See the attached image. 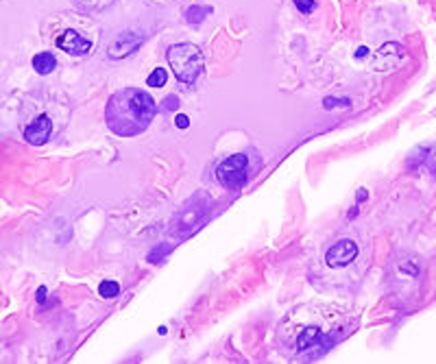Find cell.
Listing matches in <instances>:
<instances>
[{
	"instance_id": "6da1fadb",
	"label": "cell",
	"mask_w": 436,
	"mask_h": 364,
	"mask_svg": "<svg viewBox=\"0 0 436 364\" xmlns=\"http://www.w3.org/2000/svg\"><path fill=\"white\" fill-rule=\"evenodd\" d=\"M155 116V101L144 89L125 87L116 92L105 109L107 127L123 138L142 133Z\"/></svg>"
},
{
	"instance_id": "4fadbf2b",
	"label": "cell",
	"mask_w": 436,
	"mask_h": 364,
	"mask_svg": "<svg viewBox=\"0 0 436 364\" xmlns=\"http://www.w3.org/2000/svg\"><path fill=\"white\" fill-rule=\"evenodd\" d=\"M205 11H210V9H203V7L194 5L186 11V20L190 22V25H199V22H203V18H205Z\"/></svg>"
},
{
	"instance_id": "277c9868",
	"label": "cell",
	"mask_w": 436,
	"mask_h": 364,
	"mask_svg": "<svg viewBox=\"0 0 436 364\" xmlns=\"http://www.w3.org/2000/svg\"><path fill=\"white\" fill-rule=\"evenodd\" d=\"M401 59H404V49L397 42H388L378 49V53L373 57V70H380V73L395 70V68L401 63Z\"/></svg>"
},
{
	"instance_id": "e0dca14e",
	"label": "cell",
	"mask_w": 436,
	"mask_h": 364,
	"mask_svg": "<svg viewBox=\"0 0 436 364\" xmlns=\"http://www.w3.org/2000/svg\"><path fill=\"white\" fill-rule=\"evenodd\" d=\"M164 107H166V109H177V107H179V101H177L175 96H170V101H166Z\"/></svg>"
},
{
	"instance_id": "d6986e66",
	"label": "cell",
	"mask_w": 436,
	"mask_h": 364,
	"mask_svg": "<svg viewBox=\"0 0 436 364\" xmlns=\"http://www.w3.org/2000/svg\"><path fill=\"white\" fill-rule=\"evenodd\" d=\"M366 53H369V49H360V51H358V53H356V57H358V59H360V57H364V55H366Z\"/></svg>"
},
{
	"instance_id": "2e32d148",
	"label": "cell",
	"mask_w": 436,
	"mask_h": 364,
	"mask_svg": "<svg viewBox=\"0 0 436 364\" xmlns=\"http://www.w3.org/2000/svg\"><path fill=\"white\" fill-rule=\"evenodd\" d=\"M336 105H349V103H347V101H336V99H328V101H325V107H328V109H332V107H336Z\"/></svg>"
},
{
	"instance_id": "9c48e42d",
	"label": "cell",
	"mask_w": 436,
	"mask_h": 364,
	"mask_svg": "<svg viewBox=\"0 0 436 364\" xmlns=\"http://www.w3.org/2000/svg\"><path fill=\"white\" fill-rule=\"evenodd\" d=\"M31 63H33V70H35L37 75H42V77L51 75L55 68H57V59H55L53 53H37Z\"/></svg>"
},
{
	"instance_id": "52a82bcc",
	"label": "cell",
	"mask_w": 436,
	"mask_h": 364,
	"mask_svg": "<svg viewBox=\"0 0 436 364\" xmlns=\"http://www.w3.org/2000/svg\"><path fill=\"white\" fill-rule=\"evenodd\" d=\"M142 35L140 33H133V31H125L120 33L116 39L111 42V46H109V57L111 59H125L129 57L137 46L142 44Z\"/></svg>"
},
{
	"instance_id": "7a4b0ae2",
	"label": "cell",
	"mask_w": 436,
	"mask_h": 364,
	"mask_svg": "<svg viewBox=\"0 0 436 364\" xmlns=\"http://www.w3.org/2000/svg\"><path fill=\"white\" fill-rule=\"evenodd\" d=\"M166 59L170 63V70L181 83H194L205 65L201 49L190 42H179L175 46H170Z\"/></svg>"
},
{
	"instance_id": "ba28073f",
	"label": "cell",
	"mask_w": 436,
	"mask_h": 364,
	"mask_svg": "<svg viewBox=\"0 0 436 364\" xmlns=\"http://www.w3.org/2000/svg\"><path fill=\"white\" fill-rule=\"evenodd\" d=\"M51 131H53L51 118H49V116H37V118L25 129V138H27L29 144H33V146H42V144L49 142Z\"/></svg>"
},
{
	"instance_id": "3957f363",
	"label": "cell",
	"mask_w": 436,
	"mask_h": 364,
	"mask_svg": "<svg viewBox=\"0 0 436 364\" xmlns=\"http://www.w3.org/2000/svg\"><path fill=\"white\" fill-rule=\"evenodd\" d=\"M247 168H249V157L244 153H236L218 164L216 177L225 188L240 190L247 184Z\"/></svg>"
},
{
	"instance_id": "8992f818",
	"label": "cell",
	"mask_w": 436,
	"mask_h": 364,
	"mask_svg": "<svg viewBox=\"0 0 436 364\" xmlns=\"http://www.w3.org/2000/svg\"><path fill=\"white\" fill-rule=\"evenodd\" d=\"M57 49H61V51L68 53V55L79 57V55L89 53L92 44H89V39H85V37H83L81 33H77L75 29H66V31L57 37Z\"/></svg>"
},
{
	"instance_id": "7c38bea8",
	"label": "cell",
	"mask_w": 436,
	"mask_h": 364,
	"mask_svg": "<svg viewBox=\"0 0 436 364\" xmlns=\"http://www.w3.org/2000/svg\"><path fill=\"white\" fill-rule=\"evenodd\" d=\"M118 292H120V286H118L116 282H111V280H107V282H103V284L99 286V294H101V297H105V299L116 297Z\"/></svg>"
},
{
	"instance_id": "ffe728a7",
	"label": "cell",
	"mask_w": 436,
	"mask_h": 364,
	"mask_svg": "<svg viewBox=\"0 0 436 364\" xmlns=\"http://www.w3.org/2000/svg\"><path fill=\"white\" fill-rule=\"evenodd\" d=\"M364 196H366V192H364V190H360V192H358V201H362Z\"/></svg>"
},
{
	"instance_id": "9a60e30c",
	"label": "cell",
	"mask_w": 436,
	"mask_h": 364,
	"mask_svg": "<svg viewBox=\"0 0 436 364\" xmlns=\"http://www.w3.org/2000/svg\"><path fill=\"white\" fill-rule=\"evenodd\" d=\"M175 125H177L179 129H188L190 120H188V116H183V113H177V118H175Z\"/></svg>"
},
{
	"instance_id": "5bb4252c",
	"label": "cell",
	"mask_w": 436,
	"mask_h": 364,
	"mask_svg": "<svg viewBox=\"0 0 436 364\" xmlns=\"http://www.w3.org/2000/svg\"><path fill=\"white\" fill-rule=\"evenodd\" d=\"M292 3H294V7L299 9L301 13H312V11L316 9L314 0H292Z\"/></svg>"
},
{
	"instance_id": "ac0fdd59",
	"label": "cell",
	"mask_w": 436,
	"mask_h": 364,
	"mask_svg": "<svg viewBox=\"0 0 436 364\" xmlns=\"http://www.w3.org/2000/svg\"><path fill=\"white\" fill-rule=\"evenodd\" d=\"M44 294H46V288H39V292H37V301H44Z\"/></svg>"
},
{
	"instance_id": "8fae6325",
	"label": "cell",
	"mask_w": 436,
	"mask_h": 364,
	"mask_svg": "<svg viewBox=\"0 0 436 364\" xmlns=\"http://www.w3.org/2000/svg\"><path fill=\"white\" fill-rule=\"evenodd\" d=\"M166 81H168V73L164 70V68H155V70H153V73L149 75V79H147V83H149L151 87H164Z\"/></svg>"
},
{
	"instance_id": "30bf717a",
	"label": "cell",
	"mask_w": 436,
	"mask_h": 364,
	"mask_svg": "<svg viewBox=\"0 0 436 364\" xmlns=\"http://www.w3.org/2000/svg\"><path fill=\"white\" fill-rule=\"evenodd\" d=\"M318 336H320L318 327H310V330L301 332L299 338H297V347H299V349H308V347H312V345L316 343V338H318Z\"/></svg>"
},
{
	"instance_id": "5b68a950",
	"label": "cell",
	"mask_w": 436,
	"mask_h": 364,
	"mask_svg": "<svg viewBox=\"0 0 436 364\" xmlns=\"http://www.w3.org/2000/svg\"><path fill=\"white\" fill-rule=\"evenodd\" d=\"M356 256H358V244L354 240H340L325 253V262L332 268H340V266L351 264Z\"/></svg>"
}]
</instances>
